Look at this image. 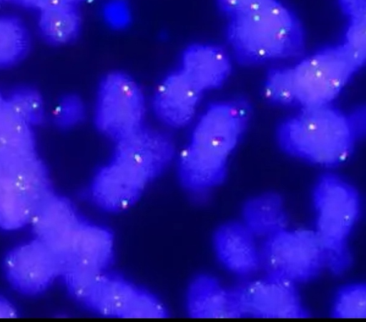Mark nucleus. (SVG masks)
I'll return each instance as SVG.
<instances>
[{"mask_svg": "<svg viewBox=\"0 0 366 322\" xmlns=\"http://www.w3.org/2000/svg\"><path fill=\"white\" fill-rule=\"evenodd\" d=\"M146 109L143 91L128 73L112 71L101 79L94 121L97 130L114 143L145 126Z\"/></svg>", "mask_w": 366, "mask_h": 322, "instance_id": "8", "label": "nucleus"}, {"mask_svg": "<svg viewBox=\"0 0 366 322\" xmlns=\"http://www.w3.org/2000/svg\"><path fill=\"white\" fill-rule=\"evenodd\" d=\"M234 289L243 316L260 318H302L308 316L295 283L267 274Z\"/></svg>", "mask_w": 366, "mask_h": 322, "instance_id": "10", "label": "nucleus"}, {"mask_svg": "<svg viewBox=\"0 0 366 322\" xmlns=\"http://www.w3.org/2000/svg\"><path fill=\"white\" fill-rule=\"evenodd\" d=\"M188 313L197 318H228L242 316L232 288L223 286L208 275H200L189 284L186 298Z\"/></svg>", "mask_w": 366, "mask_h": 322, "instance_id": "16", "label": "nucleus"}, {"mask_svg": "<svg viewBox=\"0 0 366 322\" xmlns=\"http://www.w3.org/2000/svg\"><path fill=\"white\" fill-rule=\"evenodd\" d=\"M114 144L112 159L97 171L90 185L94 203L111 212L134 205L175 156L172 139L146 126Z\"/></svg>", "mask_w": 366, "mask_h": 322, "instance_id": "1", "label": "nucleus"}, {"mask_svg": "<svg viewBox=\"0 0 366 322\" xmlns=\"http://www.w3.org/2000/svg\"><path fill=\"white\" fill-rule=\"evenodd\" d=\"M29 46V34L23 24L13 17L0 16V68L19 62Z\"/></svg>", "mask_w": 366, "mask_h": 322, "instance_id": "20", "label": "nucleus"}, {"mask_svg": "<svg viewBox=\"0 0 366 322\" xmlns=\"http://www.w3.org/2000/svg\"><path fill=\"white\" fill-rule=\"evenodd\" d=\"M195 84L179 68L159 83L152 97V108L164 125L181 129L194 118L202 95Z\"/></svg>", "mask_w": 366, "mask_h": 322, "instance_id": "12", "label": "nucleus"}, {"mask_svg": "<svg viewBox=\"0 0 366 322\" xmlns=\"http://www.w3.org/2000/svg\"><path fill=\"white\" fill-rule=\"evenodd\" d=\"M264 239L260 262L267 274L295 283L314 278L325 266L315 231L285 228Z\"/></svg>", "mask_w": 366, "mask_h": 322, "instance_id": "9", "label": "nucleus"}, {"mask_svg": "<svg viewBox=\"0 0 366 322\" xmlns=\"http://www.w3.org/2000/svg\"><path fill=\"white\" fill-rule=\"evenodd\" d=\"M102 13L106 24L116 31L127 29L132 21V10L127 0H107Z\"/></svg>", "mask_w": 366, "mask_h": 322, "instance_id": "25", "label": "nucleus"}, {"mask_svg": "<svg viewBox=\"0 0 366 322\" xmlns=\"http://www.w3.org/2000/svg\"><path fill=\"white\" fill-rule=\"evenodd\" d=\"M14 311L11 306L5 301L0 298V318L12 317Z\"/></svg>", "mask_w": 366, "mask_h": 322, "instance_id": "29", "label": "nucleus"}, {"mask_svg": "<svg viewBox=\"0 0 366 322\" xmlns=\"http://www.w3.org/2000/svg\"><path fill=\"white\" fill-rule=\"evenodd\" d=\"M342 49L360 70L366 61V15L349 19Z\"/></svg>", "mask_w": 366, "mask_h": 322, "instance_id": "23", "label": "nucleus"}, {"mask_svg": "<svg viewBox=\"0 0 366 322\" xmlns=\"http://www.w3.org/2000/svg\"><path fill=\"white\" fill-rule=\"evenodd\" d=\"M39 11V27L50 44L62 46L77 39L82 26L79 5L63 4Z\"/></svg>", "mask_w": 366, "mask_h": 322, "instance_id": "19", "label": "nucleus"}, {"mask_svg": "<svg viewBox=\"0 0 366 322\" xmlns=\"http://www.w3.org/2000/svg\"><path fill=\"white\" fill-rule=\"evenodd\" d=\"M357 71L340 44L326 47L293 65L269 71L263 95L269 103L283 107L332 104Z\"/></svg>", "mask_w": 366, "mask_h": 322, "instance_id": "3", "label": "nucleus"}, {"mask_svg": "<svg viewBox=\"0 0 366 322\" xmlns=\"http://www.w3.org/2000/svg\"><path fill=\"white\" fill-rule=\"evenodd\" d=\"M6 106L17 117L35 128L45 119V104L41 94L30 87H20L4 95Z\"/></svg>", "mask_w": 366, "mask_h": 322, "instance_id": "21", "label": "nucleus"}, {"mask_svg": "<svg viewBox=\"0 0 366 322\" xmlns=\"http://www.w3.org/2000/svg\"><path fill=\"white\" fill-rule=\"evenodd\" d=\"M6 269L11 282L28 293L40 291L61 273L57 255L38 238L11 252Z\"/></svg>", "mask_w": 366, "mask_h": 322, "instance_id": "13", "label": "nucleus"}, {"mask_svg": "<svg viewBox=\"0 0 366 322\" xmlns=\"http://www.w3.org/2000/svg\"><path fill=\"white\" fill-rule=\"evenodd\" d=\"M317 211V233L323 248L325 266L336 273L351 263L347 240L357 219L360 197L348 182L334 174H325L313 191Z\"/></svg>", "mask_w": 366, "mask_h": 322, "instance_id": "6", "label": "nucleus"}, {"mask_svg": "<svg viewBox=\"0 0 366 322\" xmlns=\"http://www.w3.org/2000/svg\"><path fill=\"white\" fill-rule=\"evenodd\" d=\"M267 0H217L219 9L229 17L244 12Z\"/></svg>", "mask_w": 366, "mask_h": 322, "instance_id": "26", "label": "nucleus"}, {"mask_svg": "<svg viewBox=\"0 0 366 322\" xmlns=\"http://www.w3.org/2000/svg\"><path fill=\"white\" fill-rule=\"evenodd\" d=\"M338 1L349 19L366 15V0Z\"/></svg>", "mask_w": 366, "mask_h": 322, "instance_id": "28", "label": "nucleus"}, {"mask_svg": "<svg viewBox=\"0 0 366 322\" xmlns=\"http://www.w3.org/2000/svg\"><path fill=\"white\" fill-rule=\"evenodd\" d=\"M113 253L111 232L82 220L60 256L61 276L66 281L106 271L112 263Z\"/></svg>", "mask_w": 366, "mask_h": 322, "instance_id": "11", "label": "nucleus"}, {"mask_svg": "<svg viewBox=\"0 0 366 322\" xmlns=\"http://www.w3.org/2000/svg\"><path fill=\"white\" fill-rule=\"evenodd\" d=\"M227 35L236 58L249 65L298 57L305 44L299 20L278 0L229 17Z\"/></svg>", "mask_w": 366, "mask_h": 322, "instance_id": "4", "label": "nucleus"}, {"mask_svg": "<svg viewBox=\"0 0 366 322\" xmlns=\"http://www.w3.org/2000/svg\"><path fill=\"white\" fill-rule=\"evenodd\" d=\"M72 295L93 311L122 318H162L163 303L152 293L106 271L68 283Z\"/></svg>", "mask_w": 366, "mask_h": 322, "instance_id": "7", "label": "nucleus"}, {"mask_svg": "<svg viewBox=\"0 0 366 322\" xmlns=\"http://www.w3.org/2000/svg\"><path fill=\"white\" fill-rule=\"evenodd\" d=\"M276 139L286 154L323 167L346 161L359 141L349 114L332 104L299 109L278 126Z\"/></svg>", "mask_w": 366, "mask_h": 322, "instance_id": "5", "label": "nucleus"}, {"mask_svg": "<svg viewBox=\"0 0 366 322\" xmlns=\"http://www.w3.org/2000/svg\"><path fill=\"white\" fill-rule=\"evenodd\" d=\"M332 314L337 318H365L366 316V286L353 283L342 287L337 293Z\"/></svg>", "mask_w": 366, "mask_h": 322, "instance_id": "22", "label": "nucleus"}, {"mask_svg": "<svg viewBox=\"0 0 366 322\" xmlns=\"http://www.w3.org/2000/svg\"><path fill=\"white\" fill-rule=\"evenodd\" d=\"M37 155L34 128L4 103L0 111V163H16Z\"/></svg>", "mask_w": 366, "mask_h": 322, "instance_id": "17", "label": "nucleus"}, {"mask_svg": "<svg viewBox=\"0 0 366 322\" xmlns=\"http://www.w3.org/2000/svg\"><path fill=\"white\" fill-rule=\"evenodd\" d=\"M214 246L220 262L235 274L250 275L261 266L255 236L244 224L222 225L214 235Z\"/></svg>", "mask_w": 366, "mask_h": 322, "instance_id": "15", "label": "nucleus"}, {"mask_svg": "<svg viewBox=\"0 0 366 322\" xmlns=\"http://www.w3.org/2000/svg\"><path fill=\"white\" fill-rule=\"evenodd\" d=\"M72 1L75 4L79 5L81 3L88 2L92 0H72Z\"/></svg>", "mask_w": 366, "mask_h": 322, "instance_id": "31", "label": "nucleus"}, {"mask_svg": "<svg viewBox=\"0 0 366 322\" xmlns=\"http://www.w3.org/2000/svg\"><path fill=\"white\" fill-rule=\"evenodd\" d=\"M244 226L255 236L265 238L286 228L287 218L281 197L264 193L251 198L243 208Z\"/></svg>", "mask_w": 366, "mask_h": 322, "instance_id": "18", "label": "nucleus"}, {"mask_svg": "<svg viewBox=\"0 0 366 322\" xmlns=\"http://www.w3.org/2000/svg\"><path fill=\"white\" fill-rule=\"evenodd\" d=\"M250 114L249 104L240 99L219 101L207 106L177 158L178 175L184 188L204 192L223 182Z\"/></svg>", "mask_w": 366, "mask_h": 322, "instance_id": "2", "label": "nucleus"}, {"mask_svg": "<svg viewBox=\"0 0 366 322\" xmlns=\"http://www.w3.org/2000/svg\"><path fill=\"white\" fill-rule=\"evenodd\" d=\"M351 124L359 139L365 137L366 131V113L364 106H359L348 112Z\"/></svg>", "mask_w": 366, "mask_h": 322, "instance_id": "27", "label": "nucleus"}, {"mask_svg": "<svg viewBox=\"0 0 366 322\" xmlns=\"http://www.w3.org/2000/svg\"><path fill=\"white\" fill-rule=\"evenodd\" d=\"M86 114L83 99L76 94H69L57 101L52 111L51 119L58 128L69 130L80 125L85 119Z\"/></svg>", "mask_w": 366, "mask_h": 322, "instance_id": "24", "label": "nucleus"}, {"mask_svg": "<svg viewBox=\"0 0 366 322\" xmlns=\"http://www.w3.org/2000/svg\"><path fill=\"white\" fill-rule=\"evenodd\" d=\"M203 93L221 87L232 71L227 51L208 43H194L182 51L178 67Z\"/></svg>", "mask_w": 366, "mask_h": 322, "instance_id": "14", "label": "nucleus"}, {"mask_svg": "<svg viewBox=\"0 0 366 322\" xmlns=\"http://www.w3.org/2000/svg\"><path fill=\"white\" fill-rule=\"evenodd\" d=\"M4 95L0 92V111L2 109L4 106Z\"/></svg>", "mask_w": 366, "mask_h": 322, "instance_id": "30", "label": "nucleus"}]
</instances>
